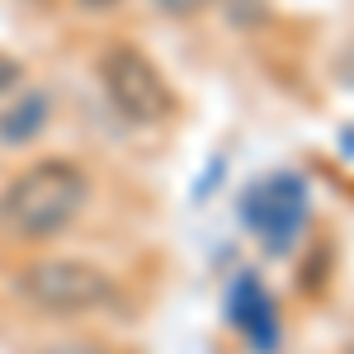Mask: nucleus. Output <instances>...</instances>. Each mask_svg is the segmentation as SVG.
<instances>
[{
	"label": "nucleus",
	"mask_w": 354,
	"mask_h": 354,
	"mask_svg": "<svg viewBox=\"0 0 354 354\" xmlns=\"http://www.w3.org/2000/svg\"><path fill=\"white\" fill-rule=\"evenodd\" d=\"M76 5H81V10H90V15H104V10H113V5H118V0H76Z\"/></svg>",
	"instance_id": "obj_10"
},
{
	"label": "nucleus",
	"mask_w": 354,
	"mask_h": 354,
	"mask_svg": "<svg viewBox=\"0 0 354 354\" xmlns=\"http://www.w3.org/2000/svg\"><path fill=\"white\" fill-rule=\"evenodd\" d=\"M161 15H170V19H194V15H203L213 0H151Z\"/></svg>",
	"instance_id": "obj_7"
},
{
	"label": "nucleus",
	"mask_w": 354,
	"mask_h": 354,
	"mask_svg": "<svg viewBox=\"0 0 354 354\" xmlns=\"http://www.w3.org/2000/svg\"><path fill=\"white\" fill-rule=\"evenodd\" d=\"M307 213H312V194L302 185V175H293V170L265 175L260 185H250L241 194V222L270 245L274 255H283L302 236Z\"/></svg>",
	"instance_id": "obj_4"
},
{
	"label": "nucleus",
	"mask_w": 354,
	"mask_h": 354,
	"mask_svg": "<svg viewBox=\"0 0 354 354\" xmlns=\"http://www.w3.org/2000/svg\"><path fill=\"white\" fill-rule=\"evenodd\" d=\"M15 293L43 317H90L118 298V283L90 260H33L15 274Z\"/></svg>",
	"instance_id": "obj_2"
},
{
	"label": "nucleus",
	"mask_w": 354,
	"mask_h": 354,
	"mask_svg": "<svg viewBox=\"0 0 354 354\" xmlns=\"http://www.w3.org/2000/svg\"><path fill=\"white\" fill-rule=\"evenodd\" d=\"M19 76H24L19 62H15V57H0V100H10V90L19 85Z\"/></svg>",
	"instance_id": "obj_9"
},
{
	"label": "nucleus",
	"mask_w": 354,
	"mask_h": 354,
	"mask_svg": "<svg viewBox=\"0 0 354 354\" xmlns=\"http://www.w3.org/2000/svg\"><path fill=\"white\" fill-rule=\"evenodd\" d=\"M227 317L241 330V340L255 354H274L279 350V307H274L265 279L255 270H241L227 288Z\"/></svg>",
	"instance_id": "obj_5"
},
{
	"label": "nucleus",
	"mask_w": 354,
	"mask_h": 354,
	"mask_svg": "<svg viewBox=\"0 0 354 354\" xmlns=\"http://www.w3.org/2000/svg\"><path fill=\"white\" fill-rule=\"evenodd\" d=\"M48 118H53V100L43 95V90H24V95H15L5 113H0V142L5 147H24L33 137L48 128Z\"/></svg>",
	"instance_id": "obj_6"
},
{
	"label": "nucleus",
	"mask_w": 354,
	"mask_h": 354,
	"mask_svg": "<svg viewBox=\"0 0 354 354\" xmlns=\"http://www.w3.org/2000/svg\"><path fill=\"white\" fill-rule=\"evenodd\" d=\"M90 180L76 161L48 156V161L24 165L5 189H0V232L15 241H53L81 218Z\"/></svg>",
	"instance_id": "obj_1"
},
{
	"label": "nucleus",
	"mask_w": 354,
	"mask_h": 354,
	"mask_svg": "<svg viewBox=\"0 0 354 354\" xmlns=\"http://www.w3.org/2000/svg\"><path fill=\"white\" fill-rule=\"evenodd\" d=\"M33 354H109V350L100 340H53V345H43Z\"/></svg>",
	"instance_id": "obj_8"
},
{
	"label": "nucleus",
	"mask_w": 354,
	"mask_h": 354,
	"mask_svg": "<svg viewBox=\"0 0 354 354\" xmlns=\"http://www.w3.org/2000/svg\"><path fill=\"white\" fill-rule=\"evenodd\" d=\"M100 85L109 95V104L118 118H128L137 128H156L175 113V90L156 71V62L147 53H137L128 43H113L100 57Z\"/></svg>",
	"instance_id": "obj_3"
}]
</instances>
